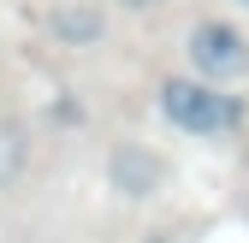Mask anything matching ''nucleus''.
<instances>
[{"label": "nucleus", "instance_id": "obj_4", "mask_svg": "<svg viewBox=\"0 0 249 243\" xmlns=\"http://www.w3.org/2000/svg\"><path fill=\"white\" fill-rule=\"evenodd\" d=\"M53 30H66V42H95L101 36V24L89 18V12H77V6L71 12H53Z\"/></svg>", "mask_w": 249, "mask_h": 243}, {"label": "nucleus", "instance_id": "obj_6", "mask_svg": "<svg viewBox=\"0 0 249 243\" xmlns=\"http://www.w3.org/2000/svg\"><path fill=\"white\" fill-rule=\"evenodd\" d=\"M237 6H249V0H237Z\"/></svg>", "mask_w": 249, "mask_h": 243}, {"label": "nucleus", "instance_id": "obj_5", "mask_svg": "<svg viewBox=\"0 0 249 243\" xmlns=\"http://www.w3.org/2000/svg\"><path fill=\"white\" fill-rule=\"evenodd\" d=\"M119 6H160V0H119Z\"/></svg>", "mask_w": 249, "mask_h": 243}, {"label": "nucleus", "instance_id": "obj_1", "mask_svg": "<svg viewBox=\"0 0 249 243\" xmlns=\"http://www.w3.org/2000/svg\"><path fill=\"white\" fill-rule=\"evenodd\" d=\"M160 113L172 131H190V137H231L243 125V101L213 89L208 77H166L160 83Z\"/></svg>", "mask_w": 249, "mask_h": 243}, {"label": "nucleus", "instance_id": "obj_2", "mask_svg": "<svg viewBox=\"0 0 249 243\" xmlns=\"http://www.w3.org/2000/svg\"><path fill=\"white\" fill-rule=\"evenodd\" d=\"M184 53H190L196 77H208V83H237L249 71V42L231 24H196L190 42H184Z\"/></svg>", "mask_w": 249, "mask_h": 243}, {"label": "nucleus", "instance_id": "obj_3", "mask_svg": "<svg viewBox=\"0 0 249 243\" xmlns=\"http://www.w3.org/2000/svg\"><path fill=\"white\" fill-rule=\"evenodd\" d=\"M113 178L124 196H148L160 184V155H142V148H119L113 155Z\"/></svg>", "mask_w": 249, "mask_h": 243}]
</instances>
